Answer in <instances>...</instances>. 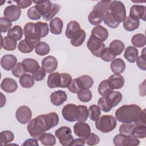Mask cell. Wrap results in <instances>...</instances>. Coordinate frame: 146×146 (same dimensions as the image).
Instances as JSON below:
<instances>
[{"label": "cell", "instance_id": "cell-1", "mask_svg": "<svg viewBox=\"0 0 146 146\" xmlns=\"http://www.w3.org/2000/svg\"><path fill=\"white\" fill-rule=\"evenodd\" d=\"M59 123V116L56 112L39 115L32 119L27 126L30 135L38 139L46 131L56 126Z\"/></svg>", "mask_w": 146, "mask_h": 146}, {"label": "cell", "instance_id": "cell-2", "mask_svg": "<svg viewBox=\"0 0 146 146\" xmlns=\"http://www.w3.org/2000/svg\"><path fill=\"white\" fill-rule=\"evenodd\" d=\"M142 110L137 104H125L115 112L116 119L121 123H135L140 117Z\"/></svg>", "mask_w": 146, "mask_h": 146}, {"label": "cell", "instance_id": "cell-3", "mask_svg": "<svg viewBox=\"0 0 146 146\" xmlns=\"http://www.w3.org/2000/svg\"><path fill=\"white\" fill-rule=\"evenodd\" d=\"M116 119L112 115H102L95 121L96 129L103 133L113 131L116 128Z\"/></svg>", "mask_w": 146, "mask_h": 146}, {"label": "cell", "instance_id": "cell-4", "mask_svg": "<svg viewBox=\"0 0 146 146\" xmlns=\"http://www.w3.org/2000/svg\"><path fill=\"white\" fill-rule=\"evenodd\" d=\"M110 11L112 17L119 23L123 22L126 18V10L124 3L120 1H113L110 3Z\"/></svg>", "mask_w": 146, "mask_h": 146}, {"label": "cell", "instance_id": "cell-5", "mask_svg": "<svg viewBox=\"0 0 146 146\" xmlns=\"http://www.w3.org/2000/svg\"><path fill=\"white\" fill-rule=\"evenodd\" d=\"M113 143L116 146H137L140 144V140L132 135L119 133L113 137Z\"/></svg>", "mask_w": 146, "mask_h": 146}, {"label": "cell", "instance_id": "cell-6", "mask_svg": "<svg viewBox=\"0 0 146 146\" xmlns=\"http://www.w3.org/2000/svg\"><path fill=\"white\" fill-rule=\"evenodd\" d=\"M55 135L58 139L60 143L64 146L70 145L74 139L71 129L67 126H62L56 129Z\"/></svg>", "mask_w": 146, "mask_h": 146}, {"label": "cell", "instance_id": "cell-7", "mask_svg": "<svg viewBox=\"0 0 146 146\" xmlns=\"http://www.w3.org/2000/svg\"><path fill=\"white\" fill-rule=\"evenodd\" d=\"M87 46L90 51L96 57H100L101 53L106 48V45L97 38L91 35L87 43Z\"/></svg>", "mask_w": 146, "mask_h": 146}, {"label": "cell", "instance_id": "cell-8", "mask_svg": "<svg viewBox=\"0 0 146 146\" xmlns=\"http://www.w3.org/2000/svg\"><path fill=\"white\" fill-rule=\"evenodd\" d=\"M62 116L68 121L74 122L78 121L79 116V110L78 106L74 104H67L62 108Z\"/></svg>", "mask_w": 146, "mask_h": 146}, {"label": "cell", "instance_id": "cell-9", "mask_svg": "<svg viewBox=\"0 0 146 146\" xmlns=\"http://www.w3.org/2000/svg\"><path fill=\"white\" fill-rule=\"evenodd\" d=\"M15 117L18 122L25 124L28 123L32 117V112L30 108L26 106L18 107L15 112Z\"/></svg>", "mask_w": 146, "mask_h": 146}, {"label": "cell", "instance_id": "cell-10", "mask_svg": "<svg viewBox=\"0 0 146 146\" xmlns=\"http://www.w3.org/2000/svg\"><path fill=\"white\" fill-rule=\"evenodd\" d=\"M23 34L26 39L38 44L40 38L37 36L35 33V23L29 22L23 27Z\"/></svg>", "mask_w": 146, "mask_h": 146}, {"label": "cell", "instance_id": "cell-11", "mask_svg": "<svg viewBox=\"0 0 146 146\" xmlns=\"http://www.w3.org/2000/svg\"><path fill=\"white\" fill-rule=\"evenodd\" d=\"M3 15L5 18L11 22H15L19 18L21 15V9L17 5H11L5 8Z\"/></svg>", "mask_w": 146, "mask_h": 146}, {"label": "cell", "instance_id": "cell-12", "mask_svg": "<svg viewBox=\"0 0 146 146\" xmlns=\"http://www.w3.org/2000/svg\"><path fill=\"white\" fill-rule=\"evenodd\" d=\"M82 30L78 22L71 21L67 25L65 35L68 39L71 40L76 38L80 34Z\"/></svg>", "mask_w": 146, "mask_h": 146}, {"label": "cell", "instance_id": "cell-13", "mask_svg": "<svg viewBox=\"0 0 146 146\" xmlns=\"http://www.w3.org/2000/svg\"><path fill=\"white\" fill-rule=\"evenodd\" d=\"M75 134L80 138L85 139L91 133L90 125L84 121H78L74 126Z\"/></svg>", "mask_w": 146, "mask_h": 146}, {"label": "cell", "instance_id": "cell-14", "mask_svg": "<svg viewBox=\"0 0 146 146\" xmlns=\"http://www.w3.org/2000/svg\"><path fill=\"white\" fill-rule=\"evenodd\" d=\"M58 67V60L53 56H47L42 61V67L46 73H52Z\"/></svg>", "mask_w": 146, "mask_h": 146}, {"label": "cell", "instance_id": "cell-15", "mask_svg": "<svg viewBox=\"0 0 146 146\" xmlns=\"http://www.w3.org/2000/svg\"><path fill=\"white\" fill-rule=\"evenodd\" d=\"M145 6L144 5H134L130 8L129 17L134 19L145 21Z\"/></svg>", "mask_w": 146, "mask_h": 146}, {"label": "cell", "instance_id": "cell-16", "mask_svg": "<svg viewBox=\"0 0 146 146\" xmlns=\"http://www.w3.org/2000/svg\"><path fill=\"white\" fill-rule=\"evenodd\" d=\"M50 101L55 106H59L67 100V95L62 90H58L52 92L50 95Z\"/></svg>", "mask_w": 146, "mask_h": 146}, {"label": "cell", "instance_id": "cell-17", "mask_svg": "<svg viewBox=\"0 0 146 146\" xmlns=\"http://www.w3.org/2000/svg\"><path fill=\"white\" fill-rule=\"evenodd\" d=\"M17 58L15 56L11 54L3 55L1 59V65L6 71H10L17 64Z\"/></svg>", "mask_w": 146, "mask_h": 146}, {"label": "cell", "instance_id": "cell-18", "mask_svg": "<svg viewBox=\"0 0 146 146\" xmlns=\"http://www.w3.org/2000/svg\"><path fill=\"white\" fill-rule=\"evenodd\" d=\"M107 80L109 85L113 90L120 89L124 84V79L123 76L119 74L111 75Z\"/></svg>", "mask_w": 146, "mask_h": 146}, {"label": "cell", "instance_id": "cell-19", "mask_svg": "<svg viewBox=\"0 0 146 146\" xmlns=\"http://www.w3.org/2000/svg\"><path fill=\"white\" fill-rule=\"evenodd\" d=\"M106 100L108 106L112 108L116 106L122 100L123 95L119 91H112L107 96H105Z\"/></svg>", "mask_w": 146, "mask_h": 146}, {"label": "cell", "instance_id": "cell-20", "mask_svg": "<svg viewBox=\"0 0 146 146\" xmlns=\"http://www.w3.org/2000/svg\"><path fill=\"white\" fill-rule=\"evenodd\" d=\"M1 88L7 93L14 92L18 88L17 83L15 80L10 78L3 79L1 84Z\"/></svg>", "mask_w": 146, "mask_h": 146}, {"label": "cell", "instance_id": "cell-21", "mask_svg": "<svg viewBox=\"0 0 146 146\" xmlns=\"http://www.w3.org/2000/svg\"><path fill=\"white\" fill-rule=\"evenodd\" d=\"M35 7L42 17L47 15L52 7V3L50 1H34Z\"/></svg>", "mask_w": 146, "mask_h": 146}, {"label": "cell", "instance_id": "cell-22", "mask_svg": "<svg viewBox=\"0 0 146 146\" xmlns=\"http://www.w3.org/2000/svg\"><path fill=\"white\" fill-rule=\"evenodd\" d=\"M91 35L97 38L102 42H104L108 36V31L103 26L97 25L92 29L91 31Z\"/></svg>", "mask_w": 146, "mask_h": 146}, {"label": "cell", "instance_id": "cell-23", "mask_svg": "<svg viewBox=\"0 0 146 146\" xmlns=\"http://www.w3.org/2000/svg\"><path fill=\"white\" fill-rule=\"evenodd\" d=\"M76 81L80 90L89 89L94 84V80L91 76L88 75H83L77 78Z\"/></svg>", "mask_w": 146, "mask_h": 146}, {"label": "cell", "instance_id": "cell-24", "mask_svg": "<svg viewBox=\"0 0 146 146\" xmlns=\"http://www.w3.org/2000/svg\"><path fill=\"white\" fill-rule=\"evenodd\" d=\"M38 44L27 40L26 39L21 40L18 44V50L22 53H30L33 51V49L35 48L36 46Z\"/></svg>", "mask_w": 146, "mask_h": 146}, {"label": "cell", "instance_id": "cell-25", "mask_svg": "<svg viewBox=\"0 0 146 146\" xmlns=\"http://www.w3.org/2000/svg\"><path fill=\"white\" fill-rule=\"evenodd\" d=\"M63 21L59 17H55L50 22V32L55 35H59L62 32Z\"/></svg>", "mask_w": 146, "mask_h": 146}, {"label": "cell", "instance_id": "cell-26", "mask_svg": "<svg viewBox=\"0 0 146 146\" xmlns=\"http://www.w3.org/2000/svg\"><path fill=\"white\" fill-rule=\"evenodd\" d=\"M47 86L50 88L60 87L61 83L60 74L58 72H55L49 74L47 80Z\"/></svg>", "mask_w": 146, "mask_h": 146}, {"label": "cell", "instance_id": "cell-27", "mask_svg": "<svg viewBox=\"0 0 146 146\" xmlns=\"http://www.w3.org/2000/svg\"><path fill=\"white\" fill-rule=\"evenodd\" d=\"M22 63L25 66L26 71L27 72L31 73L32 74L35 72L40 67L38 62L32 58L25 59L22 60Z\"/></svg>", "mask_w": 146, "mask_h": 146}, {"label": "cell", "instance_id": "cell-28", "mask_svg": "<svg viewBox=\"0 0 146 146\" xmlns=\"http://www.w3.org/2000/svg\"><path fill=\"white\" fill-rule=\"evenodd\" d=\"M124 58L130 63H135L138 58V50L134 46H128L124 53Z\"/></svg>", "mask_w": 146, "mask_h": 146}, {"label": "cell", "instance_id": "cell-29", "mask_svg": "<svg viewBox=\"0 0 146 146\" xmlns=\"http://www.w3.org/2000/svg\"><path fill=\"white\" fill-rule=\"evenodd\" d=\"M110 67L113 73L120 74L125 71V64L124 60L121 58H116L112 60Z\"/></svg>", "mask_w": 146, "mask_h": 146}, {"label": "cell", "instance_id": "cell-30", "mask_svg": "<svg viewBox=\"0 0 146 146\" xmlns=\"http://www.w3.org/2000/svg\"><path fill=\"white\" fill-rule=\"evenodd\" d=\"M1 48L7 51H13L15 50L17 45L16 40L9 36H6L4 38L1 36Z\"/></svg>", "mask_w": 146, "mask_h": 146}, {"label": "cell", "instance_id": "cell-31", "mask_svg": "<svg viewBox=\"0 0 146 146\" xmlns=\"http://www.w3.org/2000/svg\"><path fill=\"white\" fill-rule=\"evenodd\" d=\"M49 29L47 23L40 21L35 23V33L38 37L39 38H44L47 35Z\"/></svg>", "mask_w": 146, "mask_h": 146}, {"label": "cell", "instance_id": "cell-32", "mask_svg": "<svg viewBox=\"0 0 146 146\" xmlns=\"http://www.w3.org/2000/svg\"><path fill=\"white\" fill-rule=\"evenodd\" d=\"M109 46L111 51L115 56L120 55L125 48L124 43L122 41L118 39L112 40L110 43Z\"/></svg>", "mask_w": 146, "mask_h": 146}, {"label": "cell", "instance_id": "cell-33", "mask_svg": "<svg viewBox=\"0 0 146 146\" xmlns=\"http://www.w3.org/2000/svg\"><path fill=\"white\" fill-rule=\"evenodd\" d=\"M140 25L139 20H136L129 16L127 17L123 21V27L128 31H132L138 29Z\"/></svg>", "mask_w": 146, "mask_h": 146}, {"label": "cell", "instance_id": "cell-34", "mask_svg": "<svg viewBox=\"0 0 146 146\" xmlns=\"http://www.w3.org/2000/svg\"><path fill=\"white\" fill-rule=\"evenodd\" d=\"M111 2V1H99L93 7V10L104 15L106 13L110 12Z\"/></svg>", "mask_w": 146, "mask_h": 146}, {"label": "cell", "instance_id": "cell-35", "mask_svg": "<svg viewBox=\"0 0 146 146\" xmlns=\"http://www.w3.org/2000/svg\"><path fill=\"white\" fill-rule=\"evenodd\" d=\"M103 14L92 10L88 16V19L91 25L97 26L103 22Z\"/></svg>", "mask_w": 146, "mask_h": 146}, {"label": "cell", "instance_id": "cell-36", "mask_svg": "<svg viewBox=\"0 0 146 146\" xmlns=\"http://www.w3.org/2000/svg\"><path fill=\"white\" fill-rule=\"evenodd\" d=\"M23 30L21 26L15 25L7 32V36L13 38L15 40H19L23 36Z\"/></svg>", "mask_w": 146, "mask_h": 146}, {"label": "cell", "instance_id": "cell-37", "mask_svg": "<svg viewBox=\"0 0 146 146\" xmlns=\"http://www.w3.org/2000/svg\"><path fill=\"white\" fill-rule=\"evenodd\" d=\"M41 143L44 145L52 146L56 144L55 136L50 133H43L38 139Z\"/></svg>", "mask_w": 146, "mask_h": 146}, {"label": "cell", "instance_id": "cell-38", "mask_svg": "<svg viewBox=\"0 0 146 146\" xmlns=\"http://www.w3.org/2000/svg\"><path fill=\"white\" fill-rule=\"evenodd\" d=\"M34 79L30 74H25L22 75L19 80V82L21 86L25 88H30L34 84Z\"/></svg>", "mask_w": 146, "mask_h": 146}, {"label": "cell", "instance_id": "cell-39", "mask_svg": "<svg viewBox=\"0 0 146 146\" xmlns=\"http://www.w3.org/2000/svg\"><path fill=\"white\" fill-rule=\"evenodd\" d=\"M131 43L133 46L137 47H142L145 45V36L143 34H136L131 38Z\"/></svg>", "mask_w": 146, "mask_h": 146}, {"label": "cell", "instance_id": "cell-40", "mask_svg": "<svg viewBox=\"0 0 146 146\" xmlns=\"http://www.w3.org/2000/svg\"><path fill=\"white\" fill-rule=\"evenodd\" d=\"M50 51V46L46 42H40L35 48V52L40 56L48 54Z\"/></svg>", "mask_w": 146, "mask_h": 146}, {"label": "cell", "instance_id": "cell-41", "mask_svg": "<svg viewBox=\"0 0 146 146\" xmlns=\"http://www.w3.org/2000/svg\"><path fill=\"white\" fill-rule=\"evenodd\" d=\"M14 139V135L9 130L3 131L0 133V142L1 145H5L11 143Z\"/></svg>", "mask_w": 146, "mask_h": 146}, {"label": "cell", "instance_id": "cell-42", "mask_svg": "<svg viewBox=\"0 0 146 146\" xmlns=\"http://www.w3.org/2000/svg\"><path fill=\"white\" fill-rule=\"evenodd\" d=\"M113 91V89L110 87L107 79L102 80L98 86V92L103 96H107Z\"/></svg>", "mask_w": 146, "mask_h": 146}, {"label": "cell", "instance_id": "cell-43", "mask_svg": "<svg viewBox=\"0 0 146 146\" xmlns=\"http://www.w3.org/2000/svg\"><path fill=\"white\" fill-rule=\"evenodd\" d=\"M77 96L80 101L87 103L91 100L92 95L91 91L88 89H82L77 93Z\"/></svg>", "mask_w": 146, "mask_h": 146}, {"label": "cell", "instance_id": "cell-44", "mask_svg": "<svg viewBox=\"0 0 146 146\" xmlns=\"http://www.w3.org/2000/svg\"><path fill=\"white\" fill-rule=\"evenodd\" d=\"M145 128V125L137 124L132 131V135L136 138L144 139L146 137Z\"/></svg>", "mask_w": 146, "mask_h": 146}, {"label": "cell", "instance_id": "cell-45", "mask_svg": "<svg viewBox=\"0 0 146 146\" xmlns=\"http://www.w3.org/2000/svg\"><path fill=\"white\" fill-rule=\"evenodd\" d=\"M135 126V123H123L119 127V132L125 135H132Z\"/></svg>", "mask_w": 146, "mask_h": 146}, {"label": "cell", "instance_id": "cell-46", "mask_svg": "<svg viewBox=\"0 0 146 146\" xmlns=\"http://www.w3.org/2000/svg\"><path fill=\"white\" fill-rule=\"evenodd\" d=\"M88 116L92 121H96L100 116L101 110L98 106L95 104L91 105L88 110Z\"/></svg>", "mask_w": 146, "mask_h": 146}, {"label": "cell", "instance_id": "cell-47", "mask_svg": "<svg viewBox=\"0 0 146 146\" xmlns=\"http://www.w3.org/2000/svg\"><path fill=\"white\" fill-rule=\"evenodd\" d=\"M103 21L106 25L112 29H115L120 25V23L115 19L110 12H108L104 15Z\"/></svg>", "mask_w": 146, "mask_h": 146}, {"label": "cell", "instance_id": "cell-48", "mask_svg": "<svg viewBox=\"0 0 146 146\" xmlns=\"http://www.w3.org/2000/svg\"><path fill=\"white\" fill-rule=\"evenodd\" d=\"M26 70L22 62L17 63L11 70L13 75L17 78H21L22 75L26 74Z\"/></svg>", "mask_w": 146, "mask_h": 146}, {"label": "cell", "instance_id": "cell-49", "mask_svg": "<svg viewBox=\"0 0 146 146\" xmlns=\"http://www.w3.org/2000/svg\"><path fill=\"white\" fill-rule=\"evenodd\" d=\"M100 58L103 61L109 62L115 59L116 56L112 53L111 49L108 47H106L104 49V50L102 51V52L100 54Z\"/></svg>", "mask_w": 146, "mask_h": 146}, {"label": "cell", "instance_id": "cell-50", "mask_svg": "<svg viewBox=\"0 0 146 146\" xmlns=\"http://www.w3.org/2000/svg\"><path fill=\"white\" fill-rule=\"evenodd\" d=\"M61 6L58 3H52V7L49 11V13L43 17V19L46 21H50V19H52L60 11Z\"/></svg>", "mask_w": 146, "mask_h": 146}, {"label": "cell", "instance_id": "cell-51", "mask_svg": "<svg viewBox=\"0 0 146 146\" xmlns=\"http://www.w3.org/2000/svg\"><path fill=\"white\" fill-rule=\"evenodd\" d=\"M79 110V116L78 121H85L87 120L88 116V112L87 107L83 105L78 106Z\"/></svg>", "mask_w": 146, "mask_h": 146}, {"label": "cell", "instance_id": "cell-52", "mask_svg": "<svg viewBox=\"0 0 146 146\" xmlns=\"http://www.w3.org/2000/svg\"><path fill=\"white\" fill-rule=\"evenodd\" d=\"M12 27V23L10 21L5 17L0 18V27L2 33L8 32Z\"/></svg>", "mask_w": 146, "mask_h": 146}, {"label": "cell", "instance_id": "cell-53", "mask_svg": "<svg viewBox=\"0 0 146 146\" xmlns=\"http://www.w3.org/2000/svg\"><path fill=\"white\" fill-rule=\"evenodd\" d=\"M86 38V32L82 30L80 34L75 38L71 40V44L74 47L80 46L84 42Z\"/></svg>", "mask_w": 146, "mask_h": 146}, {"label": "cell", "instance_id": "cell-54", "mask_svg": "<svg viewBox=\"0 0 146 146\" xmlns=\"http://www.w3.org/2000/svg\"><path fill=\"white\" fill-rule=\"evenodd\" d=\"M145 50V48H144L141 53V55L139 56L136 60V65L140 69L143 71L146 70V56Z\"/></svg>", "mask_w": 146, "mask_h": 146}, {"label": "cell", "instance_id": "cell-55", "mask_svg": "<svg viewBox=\"0 0 146 146\" xmlns=\"http://www.w3.org/2000/svg\"><path fill=\"white\" fill-rule=\"evenodd\" d=\"M61 83L60 87L66 88L68 87L72 81L71 76L67 73H61Z\"/></svg>", "mask_w": 146, "mask_h": 146}, {"label": "cell", "instance_id": "cell-56", "mask_svg": "<svg viewBox=\"0 0 146 146\" xmlns=\"http://www.w3.org/2000/svg\"><path fill=\"white\" fill-rule=\"evenodd\" d=\"M84 140L85 143H87V144L88 145H97L100 141L99 137L94 133H90V135Z\"/></svg>", "mask_w": 146, "mask_h": 146}, {"label": "cell", "instance_id": "cell-57", "mask_svg": "<svg viewBox=\"0 0 146 146\" xmlns=\"http://www.w3.org/2000/svg\"><path fill=\"white\" fill-rule=\"evenodd\" d=\"M27 16L29 19L32 20H38L41 18V14L36 10L35 6L30 7L27 11Z\"/></svg>", "mask_w": 146, "mask_h": 146}, {"label": "cell", "instance_id": "cell-58", "mask_svg": "<svg viewBox=\"0 0 146 146\" xmlns=\"http://www.w3.org/2000/svg\"><path fill=\"white\" fill-rule=\"evenodd\" d=\"M98 105L100 108V110L103 111L104 112H108L110 111L112 109L107 104L104 96H102V98H99L98 102Z\"/></svg>", "mask_w": 146, "mask_h": 146}, {"label": "cell", "instance_id": "cell-59", "mask_svg": "<svg viewBox=\"0 0 146 146\" xmlns=\"http://www.w3.org/2000/svg\"><path fill=\"white\" fill-rule=\"evenodd\" d=\"M46 72L42 68V67L40 66L39 69L35 72L32 74V76L35 80L39 82L43 80L46 76Z\"/></svg>", "mask_w": 146, "mask_h": 146}, {"label": "cell", "instance_id": "cell-60", "mask_svg": "<svg viewBox=\"0 0 146 146\" xmlns=\"http://www.w3.org/2000/svg\"><path fill=\"white\" fill-rule=\"evenodd\" d=\"M67 88L71 92L74 93V94L78 93V91L79 90H80V89L79 88V87L77 84V82H76L75 79L72 80L71 83L70 84V85L68 86V87Z\"/></svg>", "mask_w": 146, "mask_h": 146}, {"label": "cell", "instance_id": "cell-61", "mask_svg": "<svg viewBox=\"0 0 146 146\" xmlns=\"http://www.w3.org/2000/svg\"><path fill=\"white\" fill-rule=\"evenodd\" d=\"M15 2L17 4V6L21 9H25L29 7L33 3L30 0H22V1H15Z\"/></svg>", "mask_w": 146, "mask_h": 146}, {"label": "cell", "instance_id": "cell-62", "mask_svg": "<svg viewBox=\"0 0 146 146\" xmlns=\"http://www.w3.org/2000/svg\"><path fill=\"white\" fill-rule=\"evenodd\" d=\"M85 144V140L82 138H78L73 139L70 145H84Z\"/></svg>", "mask_w": 146, "mask_h": 146}, {"label": "cell", "instance_id": "cell-63", "mask_svg": "<svg viewBox=\"0 0 146 146\" xmlns=\"http://www.w3.org/2000/svg\"><path fill=\"white\" fill-rule=\"evenodd\" d=\"M22 145H36L38 146V143L36 139H28Z\"/></svg>", "mask_w": 146, "mask_h": 146}, {"label": "cell", "instance_id": "cell-64", "mask_svg": "<svg viewBox=\"0 0 146 146\" xmlns=\"http://www.w3.org/2000/svg\"><path fill=\"white\" fill-rule=\"evenodd\" d=\"M1 108L3 107L5 104H6V97L3 95V94L2 93H1Z\"/></svg>", "mask_w": 146, "mask_h": 146}]
</instances>
